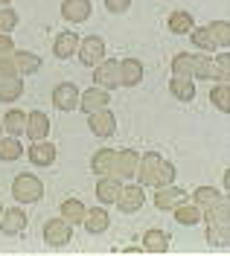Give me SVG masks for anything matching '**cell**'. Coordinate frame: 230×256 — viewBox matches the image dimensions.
Here are the masks:
<instances>
[{"mask_svg":"<svg viewBox=\"0 0 230 256\" xmlns=\"http://www.w3.org/2000/svg\"><path fill=\"white\" fill-rule=\"evenodd\" d=\"M26 154H30V160H32L35 166H52L56 163V146L47 143V140H35L26 148Z\"/></svg>","mask_w":230,"mask_h":256,"instance_id":"2e32d148","label":"cell"},{"mask_svg":"<svg viewBox=\"0 0 230 256\" xmlns=\"http://www.w3.org/2000/svg\"><path fill=\"white\" fill-rule=\"evenodd\" d=\"M0 212H3V207H0Z\"/></svg>","mask_w":230,"mask_h":256,"instance_id":"ab89813d","label":"cell"},{"mask_svg":"<svg viewBox=\"0 0 230 256\" xmlns=\"http://www.w3.org/2000/svg\"><path fill=\"white\" fill-rule=\"evenodd\" d=\"M222 198H224V195H222V192H216V186H198V190L192 192V204H198L201 210L216 207Z\"/></svg>","mask_w":230,"mask_h":256,"instance_id":"f1b7e54d","label":"cell"},{"mask_svg":"<svg viewBox=\"0 0 230 256\" xmlns=\"http://www.w3.org/2000/svg\"><path fill=\"white\" fill-rule=\"evenodd\" d=\"M169 94L175 96V99H181V102H192L196 99V82L190 79V76H172Z\"/></svg>","mask_w":230,"mask_h":256,"instance_id":"44dd1931","label":"cell"},{"mask_svg":"<svg viewBox=\"0 0 230 256\" xmlns=\"http://www.w3.org/2000/svg\"><path fill=\"white\" fill-rule=\"evenodd\" d=\"M12 195H15L18 204H35V201L44 198V184L35 175H30V172H20V175H15Z\"/></svg>","mask_w":230,"mask_h":256,"instance_id":"3957f363","label":"cell"},{"mask_svg":"<svg viewBox=\"0 0 230 256\" xmlns=\"http://www.w3.org/2000/svg\"><path fill=\"white\" fill-rule=\"evenodd\" d=\"M190 38H192V44H196V47L207 50V52H210V50H216V41L210 38L207 26H192V30H190Z\"/></svg>","mask_w":230,"mask_h":256,"instance_id":"836d02e7","label":"cell"},{"mask_svg":"<svg viewBox=\"0 0 230 256\" xmlns=\"http://www.w3.org/2000/svg\"><path fill=\"white\" fill-rule=\"evenodd\" d=\"M12 62H15V67H18V76H26V73H35L38 67H41V58L35 56V52H15L12 56Z\"/></svg>","mask_w":230,"mask_h":256,"instance_id":"83f0119b","label":"cell"},{"mask_svg":"<svg viewBox=\"0 0 230 256\" xmlns=\"http://www.w3.org/2000/svg\"><path fill=\"white\" fill-rule=\"evenodd\" d=\"M120 190H122V180H120L116 175L99 178V184H96V198H99V204H114L116 195H120Z\"/></svg>","mask_w":230,"mask_h":256,"instance_id":"e0dca14e","label":"cell"},{"mask_svg":"<svg viewBox=\"0 0 230 256\" xmlns=\"http://www.w3.org/2000/svg\"><path fill=\"white\" fill-rule=\"evenodd\" d=\"M62 15L70 24H84L90 18V0H64L62 3Z\"/></svg>","mask_w":230,"mask_h":256,"instance_id":"9a60e30c","label":"cell"},{"mask_svg":"<svg viewBox=\"0 0 230 256\" xmlns=\"http://www.w3.org/2000/svg\"><path fill=\"white\" fill-rule=\"evenodd\" d=\"M41 233H44V242H47L50 248H64V244H70L73 224L67 222V218H50Z\"/></svg>","mask_w":230,"mask_h":256,"instance_id":"277c9868","label":"cell"},{"mask_svg":"<svg viewBox=\"0 0 230 256\" xmlns=\"http://www.w3.org/2000/svg\"><path fill=\"white\" fill-rule=\"evenodd\" d=\"M15 50V44H12V35L9 32H0V56H9Z\"/></svg>","mask_w":230,"mask_h":256,"instance_id":"8d00e7d4","label":"cell"},{"mask_svg":"<svg viewBox=\"0 0 230 256\" xmlns=\"http://www.w3.org/2000/svg\"><path fill=\"white\" fill-rule=\"evenodd\" d=\"M184 201H186V192L172 186V184L158 186V192H154V207L158 210H172V207H178V204H184Z\"/></svg>","mask_w":230,"mask_h":256,"instance_id":"8fae6325","label":"cell"},{"mask_svg":"<svg viewBox=\"0 0 230 256\" xmlns=\"http://www.w3.org/2000/svg\"><path fill=\"white\" fill-rule=\"evenodd\" d=\"M20 94H24V82H20V76L0 79V102H18Z\"/></svg>","mask_w":230,"mask_h":256,"instance_id":"d4e9b609","label":"cell"},{"mask_svg":"<svg viewBox=\"0 0 230 256\" xmlns=\"http://www.w3.org/2000/svg\"><path fill=\"white\" fill-rule=\"evenodd\" d=\"M0 134H3V122H0Z\"/></svg>","mask_w":230,"mask_h":256,"instance_id":"f35d334b","label":"cell"},{"mask_svg":"<svg viewBox=\"0 0 230 256\" xmlns=\"http://www.w3.org/2000/svg\"><path fill=\"white\" fill-rule=\"evenodd\" d=\"M18 26V12L9 6H0V32H12Z\"/></svg>","mask_w":230,"mask_h":256,"instance_id":"e575fe53","label":"cell"},{"mask_svg":"<svg viewBox=\"0 0 230 256\" xmlns=\"http://www.w3.org/2000/svg\"><path fill=\"white\" fill-rule=\"evenodd\" d=\"M88 128H90L96 137H111L116 131V116L108 111V108L94 111V114H88Z\"/></svg>","mask_w":230,"mask_h":256,"instance_id":"30bf717a","label":"cell"},{"mask_svg":"<svg viewBox=\"0 0 230 256\" xmlns=\"http://www.w3.org/2000/svg\"><path fill=\"white\" fill-rule=\"evenodd\" d=\"M172 73L175 76H190V79H218L213 58H201L192 52H178L172 58Z\"/></svg>","mask_w":230,"mask_h":256,"instance_id":"7a4b0ae2","label":"cell"},{"mask_svg":"<svg viewBox=\"0 0 230 256\" xmlns=\"http://www.w3.org/2000/svg\"><path fill=\"white\" fill-rule=\"evenodd\" d=\"M114 158H116V148H102L99 154H94L90 166L96 175H111L114 172Z\"/></svg>","mask_w":230,"mask_h":256,"instance_id":"484cf974","label":"cell"},{"mask_svg":"<svg viewBox=\"0 0 230 256\" xmlns=\"http://www.w3.org/2000/svg\"><path fill=\"white\" fill-rule=\"evenodd\" d=\"M84 210H88V207H84L79 198H67L64 204H62V218H67L70 224H82Z\"/></svg>","mask_w":230,"mask_h":256,"instance_id":"f546056e","label":"cell"},{"mask_svg":"<svg viewBox=\"0 0 230 256\" xmlns=\"http://www.w3.org/2000/svg\"><path fill=\"white\" fill-rule=\"evenodd\" d=\"M79 88L73 84V82H58L56 88H52V105L58 108V111H76L79 108Z\"/></svg>","mask_w":230,"mask_h":256,"instance_id":"8992f818","label":"cell"},{"mask_svg":"<svg viewBox=\"0 0 230 256\" xmlns=\"http://www.w3.org/2000/svg\"><path fill=\"white\" fill-rule=\"evenodd\" d=\"M24 158V146L18 143V137H0V160H18Z\"/></svg>","mask_w":230,"mask_h":256,"instance_id":"1f68e13d","label":"cell"},{"mask_svg":"<svg viewBox=\"0 0 230 256\" xmlns=\"http://www.w3.org/2000/svg\"><path fill=\"white\" fill-rule=\"evenodd\" d=\"M6 3H9V0H0V6H6Z\"/></svg>","mask_w":230,"mask_h":256,"instance_id":"74e56055","label":"cell"},{"mask_svg":"<svg viewBox=\"0 0 230 256\" xmlns=\"http://www.w3.org/2000/svg\"><path fill=\"white\" fill-rule=\"evenodd\" d=\"M24 134H30V140H47L50 134V120L44 111H30L26 114V131Z\"/></svg>","mask_w":230,"mask_h":256,"instance_id":"5bb4252c","label":"cell"},{"mask_svg":"<svg viewBox=\"0 0 230 256\" xmlns=\"http://www.w3.org/2000/svg\"><path fill=\"white\" fill-rule=\"evenodd\" d=\"M137 152H132V148H126V152H116L114 158V172L111 175H122V178H134V169H137Z\"/></svg>","mask_w":230,"mask_h":256,"instance_id":"ffe728a7","label":"cell"},{"mask_svg":"<svg viewBox=\"0 0 230 256\" xmlns=\"http://www.w3.org/2000/svg\"><path fill=\"white\" fill-rule=\"evenodd\" d=\"M134 178L140 180V186H166L175 180V166L164 160L158 152H146V158L137 160Z\"/></svg>","mask_w":230,"mask_h":256,"instance_id":"6da1fadb","label":"cell"},{"mask_svg":"<svg viewBox=\"0 0 230 256\" xmlns=\"http://www.w3.org/2000/svg\"><path fill=\"white\" fill-rule=\"evenodd\" d=\"M76 47H79V38L73 32H58L56 41H52V56L56 58H70L76 52Z\"/></svg>","mask_w":230,"mask_h":256,"instance_id":"7402d4cb","label":"cell"},{"mask_svg":"<svg viewBox=\"0 0 230 256\" xmlns=\"http://www.w3.org/2000/svg\"><path fill=\"white\" fill-rule=\"evenodd\" d=\"M172 212H175V222L186 224V227H192V224L201 222V207H198V204H190V201H184V204H178V207H172Z\"/></svg>","mask_w":230,"mask_h":256,"instance_id":"cb8c5ba5","label":"cell"},{"mask_svg":"<svg viewBox=\"0 0 230 256\" xmlns=\"http://www.w3.org/2000/svg\"><path fill=\"white\" fill-rule=\"evenodd\" d=\"M210 102H213L222 114L230 111V84H228V82H218L213 90H210Z\"/></svg>","mask_w":230,"mask_h":256,"instance_id":"4dcf8cb0","label":"cell"},{"mask_svg":"<svg viewBox=\"0 0 230 256\" xmlns=\"http://www.w3.org/2000/svg\"><path fill=\"white\" fill-rule=\"evenodd\" d=\"M128 6H132V0H105V9H108V12H114V15L128 12Z\"/></svg>","mask_w":230,"mask_h":256,"instance_id":"d590c367","label":"cell"},{"mask_svg":"<svg viewBox=\"0 0 230 256\" xmlns=\"http://www.w3.org/2000/svg\"><path fill=\"white\" fill-rule=\"evenodd\" d=\"M24 227H26V216H24L20 207H12V210H3V212H0V230H3L6 236L24 233Z\"/></svg>","mask_w":230,"mask_h":256,"instance_id":"7c38bea8","label":"cell"},{"mask_svg":"<svg viewBox=\"0 0 230 256\" xmlns=\"http://www.w3.org/2000/svg\"><path fill=\"white\" fill-rule=\"evenodd\" d=\"M207 32H210V38L216 41V47H228L230 44V24L228 20H213L207 26Z\"/></svg>","mask_w":230,"mask_h":256,"instance_id":"d6a6232c","label":"cell"},{"mask_svg":"<svg viewBox=\"0 0 230 256\" xmlns=\"http://www.w3.org/2000/svg\"><path fill=\"white\" fill-rule=\"evenodd\" d=\"M143 201H146V198H143V186H140V184H132V186H122V190H120L114 204L122 210L126 216H132V212H137V210L143 207Z\"/></svg>","mask_w":230,"mask_h":256,"instance_id":"9c48e42d","label":"cell"},{"mask_svg":"<svg viewBox=\"0 0 230 256\" xmlns=\"http://www.w3.org/2000/svg\"><path fill=\"white\" fill-rule=\"evenodd\" d=\"M84 230L88 233H94V236H99V233H105L108 230V224H111V218H108V212H105V207H94V210H84Z\"/></svg>","mask_w":230,"mask_h":256,"instance_id":"ac0fdd59","label":"cell"},{"mask_svg":"<svg viewBox=\"0 0 230 256\" xmlns=\"http://www.w3.org/2000/svg\"><path fill=\"white\" fill-rule=\"evenodd\" d=\"M94 82L105 90H114L120 88V62L114 58H102V62L94 67Z\"/></svg>","mask_w":230,"mask_h":256,"instance_id":"ba28073f","label":"cell"},{"mask_svg":"<svg viewBox=\"0 0 230 256\" xmlns=\"http://www.w3.org/2000/svg\"><path fill=\"white\" fill-rule=\"evenodd\" d=\"M166 250H169V233L158 230V227L146 230V236H143V254H166Z\"/></svg>","mask_w":230,"mask_h":256,"instance_id":"d6986e66","label":"cell"},{"mask_svg":"<svg viewBox=\"0 0 230 256\" xmlns=\"http://www.w3.org/2000/svg\"><path fill=\"white\" fill-rule=\"evenodd\" d=\"M192 26H196V24H192V12H186V9L169 15V32H175V35H190Z\"/></svg>","mask_w":230,"mask_h":256,"instance_id":"4316f807","label":"cell"},{"mask_svg":"<svg viewBox=\"0 0 230 256\" xmlns=\"http://www.w3.org/2000/svg\"><path fill=\"white\" fill-rule=\"evenodd\" d=\"M108 105H111V90H105V88H99V84H94V88H88V90L79 94V108H82L84 114L102 111V108H108Z\"/></svg>","mask_w":230,"mask_h":256,"instance_id":"52a82bcc","label":"cell"},{"mask_svg":"<svg viewBox=\"0 0 230 256\" xmlns=\"http://www.w3.org/2000/svg\"><path fill=\"white\" fill-rule=\"evenodd\" d=\"M143 62L140 58H122L120 62V84H126V88H134V84H140L143 82Z\"/></svg>","mask_w":230,"mask_h":256,"instance_id":"4fadbf2b","label":"cell"},{"mask_svg":"<svg viewBox=\"0 0 230 256\" xmlns=\"http://www.w3.org/2000/svg\"><path fill=\"white\" fill-rule=\"evenodd\" d=\"M76 50H79V62H82L84 67H96V64L105 58V41H102L99 35H88V38H82Z\"/></svg>","mask_w":230,"mask_h":256,"instance_id":"5b68a950","label":"cell"},{"mask_svg":"<svg viewBox=\"0 0 230 256\" xmlns=\"http://www.w3.org/2000/svg\"><path fill=\"white\" fill-rule=\"evenodd\" d=\"M0 122H3V131H6L9 137H20V134L26 131V114L20 111V108H12Z\"/></svg>","mask_w":230,"mask_h":256,"instance_id":"603a6c76","label":"cell"}]
</instances>
